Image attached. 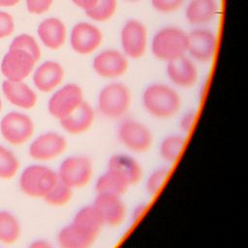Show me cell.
Instances as JSON below:
<instances>
[{
    "instance_id": "6da1fadb",
    "label": "cell",
    "mask_w": 248,
    "mask_h": 248,
    "mask_svg": "<svg viewBox=\"0 0 248 248\" xmlns=\"http://www.w3.org/2000/svg\"><path fill=\"white\" fill-rule=\"evenodd\" d=\"M142 104L145 110L153 117L167 119L178 111L181 100L172 87L163 83H153L144 89Z\"/></svg>"
},
{
    "instance_id": "7a4b0ae2",
    "label": "cell",
    "mask_w": 248,
    "mask_h": 248,
    "mask_svg": "<svg viewBox=\"0 0 248 248\" xmlns=\"http://www.w3.org/2000/svg\"><path fill=\"white\" fill-rule=\"evenodd\" d=\"M188 35L179 27L160 29L152 38L151 51L159 60L170 61L187 53Z\"/></svg>"
},
{
    "instance_id": "3957f363",
    "label": "cell",
    "mask_w": 248,
    "mask_h": 248,
    "mask_svg": "<svg viewBox=\"0 0 248 248\" xmlns=\"http://www.w3.org/2000/svg\"><path fill=\"white\" fill-rule=\"evenodd\" d=\"M132 102L130 89L121 82L105 85L98 95V108L107 118L117 119L129 109Z\"/></svg>"
},
{
    "instance_id": "277c9868",
    "label": "cell",
    "mask_w": 248,
    "mask_h": 248,
    "mask_svg": "<svg viewBox=\"0 0 248 248\" xmlns=\"http://www.w3.org/2000/svg\"><path fill=\"white\" fill-rule=\"evenodd\" d=\"M57 179V172L52 169L41 165H32L22 171L19 187L29 197L44 198Z\"/></svg>"
},
{
    "instance_id": "5b68a950",
    "label": "cell",
    "mask_w": 248,
    "mask_h": 248,
    "mask_svg": "<svg viewBox=\"0 0 248 248\" xmlns=\"http://www.w3.org/2000/svg\"><path fill=\"white\" fill-rule=\"evenodd\" d=\"M93 174L92 161L83 155L67 157L60 165L57 177L72 189L82 188L91 180Z\"/></svg>"
},
{
    "instance_id": "8992f818",
    "label": "cell",
    "mask_w": 248,
    "mask_h": 248,
    "mask_svg": "<svg viewBox=\"0 0 248 248\" xmlns=\"http://www.w3.org/2000/svg\"><path fill=\"white\" fill-rule=\"evenodd\" d=\"M83 101L81 87L76 83H67L51 95L47 103V109L50 115L60 120L74 111Z\"/></svg>"
},
{
    "instance_id": "52a82bcc",
    "label": "cell",
    "mask_w": 248,
    "mask_h": 248,
    "mask_svg": "<svg viewBox=\"0 0 248 248\" xmlns=\"http://www.w3.org/2000/svg\"><path fill=\"white\" fill-rule=\"evenodd\" d=\"M119 140L134 152H144L152 144V133L143 123L134 120H123L118 127Z\"/></svg>"
},
{
    "instance_id": "ba28073f",
    "label": "cell",
    "mask_w": 248,
    "mask_h": 248,
    "mask_svg": "<svg viewBox=\"0 0 248 248\" xmlns=\"http://www.w3.org/2000/svg\"><path fill=\"white\" fill-rule=\"evenodd\" d=\"M120 41L126 56L133 59L140 58L147 46V30L140 20L130 19L122 27Z\"/></svg>"
},
{
    "instance_id": "9c48e42d",
    "label": "cell",
    "mask_w": 248,
    "mask_h": 248,
    "mask_svg": "<svg viewBox=\"0 0 248 248\" xmlns=\"http://www.w3.org/2000/svg\"><path fill=\"white\" fill-rule=\"evenodd\" d=\"M0 130L7 141L12 144H21L33 135L34 124L28 115L12 111L2 118Z\"/></svg>"
},
{
    "instance_id": "30bf717a",
    "label": "cell",
    "mask_w": 248,
    "mask_h": 248,
    "mask_svg": "<svg viewBox=\"0 0 248 248\" xmlns=\"http://www.w3.org/2000/svg\"><path fill=\"white\" fill-rule=\"evenodd\" d=\"M103 42L101 30L90 22H78L74 25L70 34V44L75 52L89 55L99 48Z\"/></svg>"
},
{
    "instance_id": "8fae6325",
    "label": "cell",
    "mask_w": 248,
    "mask_h": 248,
    "mask_svg": "<svg viewBox=\"0 0 248 248\" xmlns=\"http://www.w3.org/2000/svg\"><path fill=\"white\" fill-rule=\"evenodd\" d=\"M36 62L27 51L19 48H9L1 63V72L7 79L20 81L31 74Z\"/></svg>"
},
{
    "instance_id": "7c38bea8",
    "label": "cell",
    "mask_w": 248,
    "mask_h": 248,
    "mask_svg": "<svg viewBox=\"0 0 248 248\" xmlns=\"http://www.w3.org/2000/svg\"><path fill=\"white\" fill-rule=\"evenodd\" d=\"M93 70L104 78H116L128 69L127 56L117 49H105L93 59Z\"/></svg>"
},
{
    "instance_id": "4fadbf2b",
    "label": "cell",
    "mask_w": 248,
    "mask_h": 248,
    "mask_svg": "<svg viewBox=\"0 0 248 248\" xmlns=\"http://www.w3.org/2000/svg\"><path fill=\"white\" fill-rule=\"evenodd\" d=\"M188 35L187 53L201 63H208L215 54L217 40L214 33L208 29H195Z\"/></svg>"
},
{
    "instance_id": "5bb4252c",
    "label": "cell",
    "mask_w": 248,
    "mask_h": 248,
    "mask_svg": "<svg viewBox=\"0 0 248 248\" xmlns=\"http://www.w3.org/2000/svg\"><path fill=\"white\" fill-rule=\"evenodd\" d=\"M93 205L98 211L104 226L117 227L126 217V206L122 202L121 196L97 193Z\"/></svg>"
},
{
    "instance_id": "9a60e30c",
    "label": "cell",
    "mask_w": 248,
    "mask_h": 248,
    "mask_svg": "<svg viewBox=\"0 0 248 248\" xmlns=\"http://www.w3.org/2000/svg\"><path fill=\"white\" fill-rule=\"evenodd\" d=\"M67 147L66 139L55 132H46L36 138L29 146V155L40 161H46L60 156Z\"/></svg>"
},
{
    "instance_id": "2e32d148",
    "label": "cell",
    "mask_w": 248,
    "mask_h": 248,
    "mask_svg": "<svg viewBox=\"0 0 248 248\" xmlns=\"http://www.w3.org/2000/svg\"><path fill=\"white\" fill-rule=\"evenodd\" d=\"M167 74L172 83L182 88L192 87L198 79L196 65L185 54L168 61Z\"/></svg>"
},
{
    "instance_id": "e0dca14e",
    "label": "cell",
    "mask_w": 248,
    "mask_h": 248,
    "mask_svg": "<svg viewBox=\"0 0 248 248\" xmlns=\"http://www.w3.org/2000/svg\"><path fill=\"white\" fill-rule=\"evenodd\" d=\"M64 78V69L56 61H46L34 72L33 82L42 92L47 93L60 85Z\"/></svg>"
},
{
    "instance_id": "ac0fdd59",
    "label": "cell",
    "mask_w": 248,
    "mask_h": 248,
    "mask_svg": "<svg viewBox=\"0 0 248 248\" xmlns=\"http://www.w3.org/2000/svg\"><path fill=\"white\" fill-rule=\"evenodd\" d=\"M95 113L92 107L83 101L69 115L59 120L61 127L71 135H79L86 132L93 124Z\"/></svg>"
},
{
    "instance_id": "d6986e66",
    "label": "cell",
    "mask_w": 248,
    "mask_h": 248,
    "mask_svg": "<svg viewBox=\"0 0 248 248\" xmlns=\"http://www.w3.org/2000/svg\"><path fill=\"white\" fill-rule=\"evenodd\" d=\"M37 32L42 43L50 49L60 48L66 41V26L64 22L57 17L44 19L39 24Z\"/></svg>"
},
{
    "instance_id": "ffe728a7",
    "label": "cell",
    "mask_w": 248,
    "mask_h": 248,
    "mask_svg": "<svg viewBox=\"0 0 248 248\" xmlns=\"http://www.w3.org/2000/svg\"><path fill=\"white\" fill-rule=\"evenodd\" d=\"M2 90L8 101L22 108H32L37 102V95L22 80L13 81L6 79L2 83Z\"/></svg>"
},
{
    "instance_id": "44dd1931",
    "label": "cell",
    "mask_w": 248,
    "mask_h": 248,
    "mask_svg": "<svg viewBox=\"0 0 248 248\" xmlns=\"http://www.w3.org/2000/svg\"><path fill=\"white\" fill-rule=\"evenodd\" d=\"M108 170L116 172L130 186L137 184L142 176V170L136 159L126 154L112 155L108 164Z\"/></svg>"
},
{
    "instance_id": "7402d4cb",
    "label": "cell",
    "mask_w": 248,
    "mask_h": 248,
    "mask_svg": "<svg viewBox=\"0 0 248 248\" xmlns=\"http://www.w3.org/2000/svg\"><path fill=\"white\" fill-rule=\"evenodd\" d=\"M72 224L93 240L98 236L104 224L93 204L81 207L75 215Z\"/></svg>"
},
{
    "instance_id": "603a6c76",
    "label": "cell",
    "mask_w": 248,
    "mask_h": 248,
    "mask_svg": "<svg viewBox=\"0 0 248 248\" xmlns=\"http://www.w3.org/2000/svg\"><path fill=\"white\" fill-rule=\"evenodd\" d=\"M216 0H191L186 8L187 20L194 25H202L211 21L217 15Z\"/></svg>"
},
{
    "instance_id": "cb8c5ba5",
    "label": "cell",
    "mask_w": 248,
    "mask_h": 248,
    "mask_svg": "<svg viewBox=\"0 0 248 248\" xmlns=\"http://www.w3.org/2000/svg\"><path fill=\"white\" fill-rule=\"evenodd\" d=\"M57 241L63 248H88L95 240L88 237L71 223L60 230Z\"/></svg>"
},
{
    "instance_id": "d4e9b609",
    "label": "cell",
    "mask_w": 248,
    "mask_h": 248,
    "mask_svg": "<svg viewBox=\"0 0 248 248\" xmlns=\"http://www.w3.org/2000/svg\"><path fill=\"white\" fill-rule=\"evenodd\" d=\"M129 186L130 185L120 175L108 170L98 177L95 189L97 193H108L122 196L126 193Z\"/></svg>"
},
{
    "instance_id": "484cf974",
    "label": "cell",
    "mask_w": 248,
    "mask_h": 248,
    "mask_svg": "<svg viewBox=\"0 0 248 248\" xmlns=\"http://www.w3.org/2000/svg\"><path fill=\"white\" fill-rule=\"evenodd\" d=\"M20 235V225L16 218L8 211H0V242L15 243Z\"/></svg>"
},
{
    "instance_id": "4316f807",
    "label": "cell",
    "mask_w": 248,
    "mask_h": 248,
    "mask_svg": "<svg viewBox=\"0 0 248 248\" xmlns=\"http://www.w3.org/2000/svg\"><path fill=\"white\" fill-rule=\"evenodd\" d=\"M185 144V138L180 135H170L166 137L160 144V155L161 157L169 162V163H174Z\"/></svg>"
},
{
    "instance_id": "83f0119b",
    "label": "cell",
    "mask_w": 248,
    "mask_h": 248,
    "mask_svg": "<svg viewBox=\"0 0 248 248\" xmlns=\"http://www.w3.org/2000/svg\"><path fill=\"white\" fill-rule=\"evenodd\" d=\"M73 196V189L57 179L54 185L44 196V200L46 203L54 206H61L67 204Z\"/></svg>"
},
{
    "instance_id": "f1b7e54d",
    "label": "cell",
    "mask_w": 248,
    "mask_h": 248,
    "mask_svg": "<svg viewBox=\"0 0 248 248\" xmlns=\"http://www.w3.org/2000/svg\"><path fill=\"white\" fill-rule=\"evenodd\" d=\"M117 9V0H98L90 9L85 11L86 16L94 21H107L112 17Z\"/></svg>"
},
{
    "instance_id": "f546056e",
    "label": "cell",
    "mask_w": 248,
    "mask_h": 248,
    "mask_svg": "<svg viewBox=\"0 0 248 248\" xmlns=\"http://www.w3.org/2000/svg\"><path fill=\"white\" fill-rule=\"evenodd\" d=\"M19 162L13 152L0 145V178L10 179L17 171Z\"/></svg>"
},
{
    "instance_id": "4dcf8cb0",
    "label": "cell",
    "mask_w": 248,
    "mask_h": 248,
    "mask_svg": "<svg viewBox=\"0 0 248 248\" xmlns=\"http://www.w3.org/2000/svg\"><path fill=\"white\" fill-rule=\"evenodd\" d=\"M9 48H19L30 53L33 58L38 61L41 57V49L36 40L28 34H20L16 36L10 45Z\"/></svg>"
},
{
    "instance_id": "1f68e13d",
    "label": "cell",
    "mask_w": 248,
    "mask_h": 248,
    "mask_svg": "<svg viewBox=\"0 0 248 248\" xmlns=\"http://www.w3.org/2000/svg\"><path fill=\"white\" fill-rule=\"evenodd\" d=\"M170 172V169L166 167H161L154 170L146 180V191L150 196H155L159 190L161 189L164 181L166 180L168 174Z\"/></svg>"
},
{
    "instance_id": "d6a6232c",
    "label": "cell",
    "mask_w": 248,
    "mask_h": 248,
    "mask_svg": "<svg viewBox=\"0 0 248 248\" xmlns=\"http://www.w3.org/2000/svg\"><path fill=\"white\" fill-rule=\"evenodd\" d=\"M185 0H151L152 7L161 13H170L178 10Z\"/></svg>"
},
{
    "instance_id": "836d02e7",
    "label": "cell",
    "mask_w": 248,
    "mask_h": 248,
    "mask_svg": "<svg viewBox=\"0 0 248 248\" xmlns=\"http://www.w3.org/2000/svg\"><path fill=\"white\" fill-rule=\"evenodd\" d=\"M15 28L13 16L7 13L0 11V39L10 36Z\"/></svg>"
},
{
    "instance_id": "e575fe53",
    "label": "cell",
    "mask_w": 248,
    "mask_h": 248,
    "mask_svg": "<svg viewBox=\"0 0 248 248\" xmlns=\"http://www.w3.org/2000/svg\"><path fill=\"white\" fill-rule=\"evenodd\" d=\"M53 0H26V7L29 13L40 15L48 11Z\"/></svg>"
},
{
    "instance_id": "d590c367",
    "label": "cell",
    "mask_w": 248,
    "mask_h": 248,
    "mask_svg": "<svg viewBox=\"0 0 248 248\" xmlns=\"http://www.w3.org/2000/svg\"><path fill=\"white\" fill-rule=\"evenodd\" d=\"M195 118H196V113H195L194 110H190V111L186 112L180 120L181 130L185 133L189 132L191 130V128L193 127V124L195 122Z\"/></svg>"
},
{
    "instance_id": "8d00e7d4",
    "label": "cell",
    "mask_w": 248,
    "mask_h": 248,
    "mask_svg": "<svg viewBox=\"0 0 248 248\" xmlns=\"http://www.w3.org/2000/svg\"><path fill=\"white\" fill-rule=\"evenodd\" d=\"M98 0H72V2L78 8L86 11L90 9Z\"/></svg>"
},
{
    "instance_id": "74e56055",
    "label": "cell",
    "mask_w": 248,
    "mask_h": 248,
    "mask_svg": "<svg viewBox=\"0 0 248 248\" xmlns=\"http://www.w3.org/2000/svg\"><path fill=\"white\" fill-rule=\"evenodd\" d=\"M145 208H146V203H140V204H138L134 208L133 213H132V220H133V222H136V221H138L140 218V216L144 212Z\"/></svg>"
},
{
    "instance_id": "f35d334b",
    "label": "cell",
    "mask_w": 248,
    "mask_h": 248,
    "mask_svg": "<svg viewBox=\"0 0 248 248\" xmlns=\"http://www.w3.org/2000/svg\"><path fill=\"white\" fill-rule=\"evenodd\" d=\"M19 1L20 0H0V7H12Z\"/></svg>"
},
{
    "instance_id": "ab89813d",
    "label": "cell",
    "mask_w": 248,
    "mask_h": 248,
    "mask_svg": "<svg viewBox=\"0 0 248 248\" xmlns=\"http://www.w3.org/2000/svg\"><path fill=\"white\" fill-rule=\"evenodd\" d=\"M50 244H48L47 242L44 241V240H38L36 242H34L33 244H31V247H40V248H44V247H49Z\"/></svg>"
},
{
    "instance_id": "60d3db41",
    "label": "cell",
    "mask_w": 248,
    "mask_h": 248,
    "mask_svg": "<svg viewBox=\"0 0 248 248\" xmlns=\"http://www.w3.org/2000/svg\"><path fill=\"white\" fill-rule=\"evenodd\" d=\"M126 1H129V2H135V1H139V0H126Z\"/></svg>"
},
{
    "instance_id": "b9f144b4",
    "label": "cell",
    "mask_w": 248,
    "mask_h": 248,
    "mask_svg": "<svg viewBox=\"0 0 248 248\" xmlns=\"http://www.w3.org/2000/svg\"><path fill=\"white\" fill-rule=\"evenodd\" d=\"M1 107H2V103H1V99H0V110H1Z\"/></svg>"
}]
</instances>
